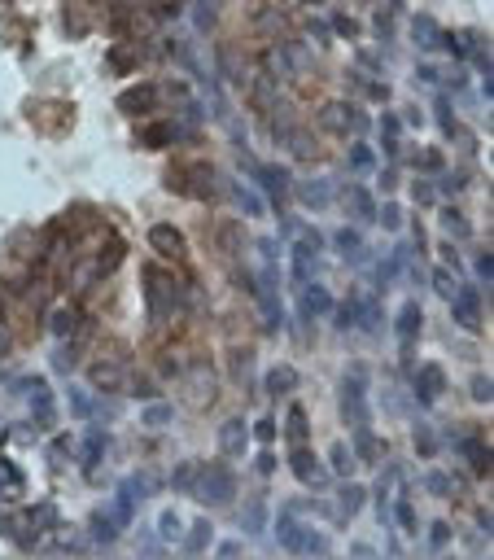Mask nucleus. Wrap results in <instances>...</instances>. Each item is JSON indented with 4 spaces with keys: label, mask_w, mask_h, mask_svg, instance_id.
Returning a JSON list of instances; mask_svg holds the SVG:
<instances>
[{
    "label": "nucleus",
    "mask_w": 494,
    "mask_h": 560,
    "mask_svg": "<svg viewBox=\"0 0 494 560\" xmlns=\"http://www.w3.org/2000/svg\"><path fill=\"white\" fill-rule=\"evenodd\" d=\"M232 491H236V482H232V473L219 469V464H201V473H197V486H192V495L201 499V504H210V508H223V504H232Z\"/></svg>",
    "instance_id": "f257e3e1"
},
{
    "label": "nucleus",
    "mask_w": 494,
    "mask_h": 560,
    "mask_svg": "<svg viewBox=\"0 0 494 560\" xmlns=\"http://www.w3.org/2000/svg\"><path fill=\"white\" fill-rule=\"evenodd\" d=\"M293 385H297V372L289 363H280V368H271V372H267V394H289Z\"/></svg>",
    "instance_id": "f3484780"
},
{
    "label": "nucleus",
    "mask_w": 494,
    "mask_h": 560,
    "mask_svg": "<svg viewBox=\"0 0 494 560\" xmlns=\"http://www.w3.org/2000/svg\"><path fill=\"white\" fill-rule=\"evenodd\" d=\"M473 399L477 403H490V377H477L473 381Z\"/></svg>",
    "instance_id": "a18cd8bd"
},
{
    "label": "nucleus",
    "mask_w": 494,
    "mask_h": 560,
    "mask_svg": "<svg viewBox=\"0 0 494 560\" xmlns=\"http://www.w3.org/2000/svg\"><path fill=\"white\" fill-rule=\"evenodd\" d=\"M149 245L158 249V254H171V258L184 254V236H179V228H171V223H158V228H149Z\"/></svg>",
    "instance_id": "39448f33"
},
{
    "label": "nucleus",
    "mask_w": 494,
    "mask_h": 560,
    "mask_svg": "<svg viewBox=\"0 0 494 560\" xmlns=\"http://www.w3.org/2000/svg\"><path fill=\"white\" fill-rule=\"evenodd\" d=\"M355 447H359V451H363V456H359V460H377V456H381V451H385V447L377 443V438H372V434H368V429H359V438H355Z\"/></svg>",
    "instance_id": "c756f323"
},
{
    "label": "nucleus",
    "mask_w": 494,
    "mask_h": 560,
    "mask_svg": "<svg viewBox=\"0 0 494 560\" xmlns=\"http://www.w3.org/2000/svg\"><path fill=\"white\" fill-rule=\"evenodd\" d=\"M455 320L464 328H477L481 324V306H477V289H455Z\"/></svg>",
    "instance_id": "0eeeda50"
},
{
    "label": "nucleus",
    "mask_w": 494,
    "mask_h": 560,
    "mask_svg": "<svg viewBox=\"0 0 494 560\" xmlns=\"http://www.w3.org/2000/svg\"><path fill=\"white\" fill-rule=\"evenodd\" d=\"M297 197H302L311 210H324V206H328V197H333V184H324V180H306L302 188H297Z\"/></svg>",
    "instance_id": "4468645a"
},
{
    "label": "nucleus",
    "mask_w": 494,
    "mask_h": 560,
    "mask_svg": "<svg viewBox=\"0 0 494 560\" xmlns=\"http://www.w3.org/2000/svg\"><path fill=\"white\" fill-rule=\"evenodd\" d=\"M236 201L245 206V214H254V219H258V214H267V201H262L254 188H245V184H236Z\"/></svg>",
    "instance_id": "b1692460"
},
{
    "label": "nucleus",
    "mask_w": 494,
    "mask_h": 560,
    "mask_svg": "<svg viewBox=\"0 0 494 560\" xmlns=\"http://www.w3.org/2000/svg\"><path fill=\"white\" fill-rule=\"evenodd\" d=\"M175 421V412H171V403H149L144 407V425H153V429H162V425H171Z\"/></svg>",
    "instance_id": "a878e982"
},
{
    "label": "nucleus",
    "mask_w": 494,
    "mask_h": 560,
    "mask_svg": "<svg viewBox=\"0 0 494 560\" xmlns=\"http://www.w3.org/2000/svg\"><path fill=\"white\" fill-rule=\"evenodd\" d=\"M197 22H201V27H210V22H214V9H210V5H197Z\"/></svg>",
    "instance_id": "3c124183"
},
{
    "label": "nucleus",
    "mask_w": 494,
    "mask_h": 560,
    "mask_svg": "<svg viewBox=\"0 0 494 560\" xmlns=\"http://www.w3.org/2000/svg\"><path fill=\"white\" fill-rule=\"evenodd\" d=\"M468 456H473V469H477V473H490V451H486V447L468 443Z\"/></svg>",
    "instance_id": "f704fd0d"
},
{
    "label": "nucleus",
    "mask_w": 494,
    "mask_h": 560,
    "mask_svg": "<svg viewBox=\"0 0 494 560\" xmlns=\"http://www.w3.org/2000/svg\"><path fill=\"white\" fill-rule=\"evenodd\" d=\"M420 166H425V171H442V153H420Z\"/></svg>",
    "instance_id": "09e8293b"
},
{
    "label": "nucleus",
    "mask_w": 494,
    "mask_h": 560,
    "mask_svg": "<svg viewBox=\"0 0 494 560\" xmlns=\"http://www.w3.org/2000/svg\"><path fill=\"white\" fill-rule=\"evenodd\" d=\"M398 530H403V534H416V512H412V499H398Z\"/></svg>",
    "instance_id": "2f4dec72"
},
{
    "label": "nucleus",
    "mask_w": 494,
    "mask_h": 560,
    "mask_svg": "<svg viewBox=\"0 0 494 560\" xmlns=\"http://www.w3.org/2000/svg\"><path fill=\"white\" fill-rule=\"evenodd\" d=\"M333 245H337V254L350 258V263H359V258H363V241H359V232H350V228L337 232V236H333Z\"/></svg>",
    "instance_id": "dca6fc26"
},
{
    "label": "nucleus",
    "mask_w": 494,
    "mask_h": 560,
    "mask_svg": "<svg viewBox=\"0 0 494 560\" xmlns=\"http://www.w3.org/2000/svg\"><path fill=\"white\" fill-rule=\"evenodd\" d=\"M240 526H245V534H262L267 530V504H262V499H249L245 512H240Z\"/></svg>",
    "instance_id": "2eb2a0df"
},
{
    "label": "nucleus",
    "mask_w": 494,
    "mask_h": 560,
    "mask_svg": "<svg viewBox=\"0 0 494 560\" xmlns=\"http://www.w3.org/2000/svg\"><path fill=\"white\" fill-rule=\"evenodd\" d=\"M158 539L162 543H179V539H184V526H179L175 512H162V517H158Z\"/></svg>",
    "instance_id": "5701e85b"
},
{
    "label": "nucleus",
    "mask_w": 494,
    "mask_h": 560,
    "mask_svg": "<svg viewBox=\"0 0 494 560\" xmlns=\"http://www.w3.org/2000/svg\"><path fill=\"white\" fill-rule=\"evenodd\" d=\"M131 62H136V53H131V49H114V53H110V66H114V70H127Z\"/></svg>",
    "instance_id": "58836bf2"
},
{
    "label": "nucleus",
    "mask_w": 494,
    "mask_h": 560,
    "mask_svg": "<svg viewBox=\"0 0 494 560\" xmlns=\"http://www.w3.org/2000/svg\"><path fill=\"white\" fill-rule=\"evenodd\" d=\"M442 223H447V232H468V223H464L455 210H447V214H442Z\"/></svg>",
    "instance_id": "49530a36"
},
{
    "label": "nucleus",
    "mask_w": 494,
    "mask_h": 560,
    "mask_svg": "<svg viewBox=\"0 0 494 560\" xmlns=\"http://www.w3.org/2000/svg\"><path fill=\"white\" fill-rule=\"evenodd\" d=\"M350 162H355V171H372V166H377V158H372L368 145H355L350 149Z\"/></svg>",
    "instance_id": "473e14b6"
},
{
    "label": "nucleus",
    "mask_w": 494,
    "mask_h": 560,
    "mask_svg": "<svg viewBox=\"0 0 494 560\" xmlns=\"http://www.w3.org/2000/svg\"><path fill=\"white\" fill-rule=\"evenodd\" d=\"M359 311H363V320H359V324H363V328H377V311H381V306L372 302V298H363V302H359Z\"/></svg>",
    "instance_id": "4c0bfd02"
},
{
    "label": "nucleus",
    "mask_w": 494,
    "mask_h": 560,
    "mask_svg": "<svg viewBox=\"0 0 494 560\" xmlns=\"http://www.w3.org/2000/svg\"><path fill=\"white\" fill-rule=\"evenodd\" d=\"M280 543L289 547V552H297V556H319V552H328V543H324V534H315L311 526H297L293 517H284L280 521Z\"/></svg>",
    "instance_id": "f03ea898"
},
{
    "label": "nucleus",
    "mask_w": 494,
    "mask_h": 560,
    "mask_svg": "<svg viewBox=\"0 0 494 560\" xmlns=\"http://www.w3.org/2000/svg\"><path fill=\"white\" fill-rule=\"evenodd\" d=\"M70 328H75V311L70 306L66 311H53V333H70Z\"/></svg>",
    "instance_id": "e433bc0d"
},
{
    "label": "nucleus",
    "mask_w": 494,
    "mask_h": 560,
    "mask_svg": "<svg viewBox=\"0 0 494 560\" xmlns=\"http://www.w3.org/2000/svg\"><path fill=\"white\" fill-rule=\"evenodd\" d=\"M363 368H350V381L341 385V403L350 412V425L355 429H368V394H363Z\"/></svg>",
    "instance_id": "7ed1b4c3"
},
{
    "label": "nucleus",
    "mask_w": 494,
    "mask_h": 560,
    "mask_svg": "<svg viewBox=\"0 0 494 560\" xmlns=\"http://www.w3.org/2000/svg\"><path fill=\"white\" fill-rule=\"evenodd\" d=\"M70 403H75V412H79V416H92V399L83 394V390H70Z\"/></svg>",
    "instance_id": "ea45409f"
},
{
    "label": "nucleus",
    "mask_w": 494,
    "mask_h": 560,
    "mask_svg": "<svg viewBox=\"0 0 494 560\" xmlns=\"http://www.w3.org/2000/svg\"><path fill=\"white\" fill-rule=\"evenodd\" d=\"M328 306H333V298H328L324 284H311V289L302 293V311H306V315H324Z\"/></svg>",
    "instance_id": "6ab92c4d"
},
{
    "label": "nucleus",
    "mask_w": 494,
    "mask_h": 560,
    "mask_svg": "<svg viewBox=\"0 0 494 560\" xmlns=\"http://www.w3.org/2000/svg\"><path fill=\"white\" fill-rule=\"evenodd\" d=\"M416 31H420V35H416L420 44H433V22H429V18H416Z\"/></svg>",
    "instance_id": "de8ad7c7"
},
{
    "label": "nucleus",
    "mask_w": 494,
    "mask_h": 560,
    "mask_svg": "<svg viewBox=\"0 0 494 560\" xmlns=\"http://www.w3.org/2000/svg\"><path fill=\"white\" fill-rule=\"evenodd\" d=\"M346 201H350L355 219H377V201H372V193H368V188L350 184V188H346Z\"/></svg>",
    "instance_id": "ddd939ff"
},
{
    "label": "nucleus",
    "mask_w": 494,
    "mask_h": 560,
    "mask_svg": "<svg viewBox=\"0 0 494 560\" xmlns=\"http://www.w3.org/2000/svg\"><path fill=\"white\" fill-rule=\"evenodd\" d=\"M359 504H363V486H355V482H346L341 491H337V508L346 512V517H355Z\"/></svg>",
    "instance_id": "aec40b11"
},
{
    "label": "nucleus",
    "mask_w": 494,
    "mask_h": 560,
    "mask_svg": "<svg viewBox=\"0 0 494 560\" xmlns=\"http://www.w3.org/2000/svg\"><path fill=\"white\" fill-rule=\"evenodd\" d=\"M197 473H201V464H197V460H184V464H179V469L171 473V482L179 486V491H188V495H192V486H197Z\"/></svg>",
    "instance_id": "4be33fe9"
},
{
    "label": "nucleus",
    "mask_w": 494,
    "mask_h": 560,
    "mask_svg": "<svg viewBox=\"0 0 494 560\" xmlns=\"http://www.w3.org/2000/svg\"><path fill=\"white\" fill-rule=\"evenodd\" d=\"M171 136H175V127H171V123H158V127H149V132H144V145H166Z\"/></svg>",
    "instance_id": "72a5a7b5"
},
{
    "label": "nucleus",
    "mask_w": 494,
    "mask_h": 560,
    "mask_svg": "<svg viewBox=\"0 0 494 560\" xmlns=\"http://www.w3.org/2000/svg\"><path fill=\"white\" fill-rule=\"evenodd\" d=\"M319 123H324V127H333V132H346V127H359V123H363V118H355V110H350V105L333 101V105H324Z\"/></svg>",
    "instance_id": "9d476101"
},
{
    "label": "nucleus",
    "mask_w": 494,
    "mask_h": 560,
    "mask_svg": "<svg viewBox=\"0 0 494 560\" xmlns=\"http://www.w3.org/2000/svg\"><path fill=\"white\" fill-rule=\"evenodd\" d=\"M153 101H158V88H153V83H140V88L123 92V101H118V105H123L127 114H149Z\"/></svg>",
    "instance_id": "6e6552de"
},
{
    "label": "nucleus",
    "mask_w": 494,
    "mask_h": 560,
    "mask_svg": "<svg viewBox=\"0 0 494 560\" xmlns=\"http://www.w3.org/2000/svg\"><path fill=\"white\" fill-rule=\"evenodd\" d=\"M258 180H262V188H267V193H276V197H280L284 188H289V171H280V166H262V171H258Z\"/></svg>",
    "instance_id": "412c9836"
},
{
    "label": "nucleus",
    "mask_w": 494,
    "mask_h": 560,
    "mask_svg": "<svg viewBox=\"0 0 494 560\" xmlns=\"http://www.w3.org/2000/svg\"><path fill=\"white\" fill-rule=\"evenodd\" d=\"M420 333V302H407L403 311H398V337L412 346V337Z\"/></svg>",
    "instance_id": "a211bd4d"
},
{
    "label": "nucleus",
    "mask_w": 494,
    "mask_h": 560,
    "mask_svg": "<svg viewBox=\"0 0 494 560\" xmlns=\"http://www.w3.org/2000/svg\"><path fill=\"white\" fill-rule=\"evenodd\" d=\"M289 443H293V447H302L306 443V412L302 407H293V412H289Z\"/></svg>",
    "instance_id": "393cba45"
},
{
    "label": "nucleus",
    "mask_w": 494,
    "mask_h": 560,
    "mask_svg": "<svg viewBox=\"0 0 494 560\" xmlns=\"http://www.w3.org/2000/svg\"><path fill=\"white\" fill-rule=\"evenodd\" d=\"M166 289H171V280H166L158 267L144 271V298H149V315H153V320H166V315H171V298H166Z\"/></svg>",
    "instance_id": "20e7f679"
},
{
    "label": "nucleus",
    "mask_w": 494,
    "mask_h": 560,
    "mask_svg": "<svg viewBox=\"0 0 494 560\" xmlns=\"http://www.w3.org/2000/svg\"><path fill=\"white\" fill-rule=\"evenodd\" d=\"M350 464H355V451H350V447H337V451H333V469H337V473H350Z\"/></svg>",
    "instance_id": "c9c22d12"
},
{
    "label": "nucleus",
    "mask_w": 494,
    "mask_h": 560,
    "mask_svg": "<svg viewBox=\"0 0 494 560\" xmlns=\"http://www.w3.org/2000/svg\"><path fill=\"white\" fill-rule=\"evenodd\" d=\"M433 280H438V293H442V298H451V293H455V276H451V271H438Z\"/></svg>",
    "instance_id": "c03bdc74"
},
{
    "label": "nucleus",
    "mask_w": 494,
    "mask_h": 560,
    "mask_svg": "<svg viewBox=\"0 0 494 560\" xmlns=\"http://www.w3.org/2000/svg\"><path fill=\"white\" fill-rule=\"evenodd\" d=\"M254 434H258V443H271V438H276V425H271V421H258Z\"/></svg>",
    "instance_id": "8fccbe9b"
},
{
    "label": "nucleus",
    "mask_w": 494,
    "mask_h": 560,
    "mask_svg": "<svg viewBox=\"0 0 494 560\" xmlns=\"http://www.w3.org/2000/svg\"><path fill=\"white\" fill-rule=\"evenodd\" d=\"M245 443H249V434H245V425H240V416H236V421H223V429H219L223 456H240V451H245Z\"/></svg>",
    "instance_id": "1a4fd4ad"
},
{
    "label": "nucleus",
    "mask_w": 494,
    "mask_h": 560,
    "mask_svg": "<svg viewBox=\"0 0 494 560\" xmlns=\"http://www.w3.org/2000/svg\"><path fill=\"white\" fill-rule=\"evenodd\" d=\"M31 517L40 521V526H53V521H57V508H53V504H40V508L31 512Z\"/></svg>",
    "instance_id": "79ce46f5"
},
{
    "label": "nucleus",
    "mask_w": 494,
    "mask_h": 560,
    "mask_svg": "<svg viewBox=\"0 0 494 560\" xmlns=\"http://www.w3.org/2000/svg\"><path fill=\"white\" fill-rule=\"evenodd\" d=\"M101 451H105V434H101V429H92V434L83 438V464L92 469V464L101 460Z\"/></svg>",
    "instance_id": "cd10ccee"
},
{
    "label": "nucleus",
    "mask_w": 494,
    "mask_h": 560,
    "mask_svg": "<svg viewBox=\"0 0 494 560\" xmlns=\"http://www.w3.org/2000/svg\"><path fill=\"white\" fill-rule=\"evenodd\" d=\"M210 539H214V526H210L206 517H201V521H192V530H188L179 543H184V552L197 556V552H206V547H210Z\"/></svg>",
    "instance_id": "f8f14e48"
},
{
    "label": "nucleus",
    "mask_w": 494,
    "mask_h": 560,
    "mask_svg": "<svg viewBox=\"0 0 494 560\" xmlns=\"http://www.w3.org/2000/svg\"><path fill=\"white\" fill-rule=\"evenodd\" d=\"M5 355H9V328L0 324V359H5Z\"/></svg>",
    "instance_id": "603ef678"
},
{
    "label": "nucleus",
    "mask_w": 494,
    "mask_h": 560,
    "mask_svg": "<svg viewBox=\"0 0 494 560\" xmlns=\"http://www.w3.org/2000/svg\"><path fill=\"white\" fill-rule=\"evenodd\" d=\"M425 486H429L433 495H451V491H455V478H451V473H429Z\"/></svg>",
    "instance_id": "7c9ffc66"
},
{
    "label": "nucleus",
    "mask_w": 494,
    "mask_h": 560,
    "mask_svg": "<svg viewBox=\"0 0 494 560\" xmlns=\"http://www.w3.org/2000/svg\"><path fill=\"white\" fill-rule=\"evenodd\" d=\"M447 539H451V526H442V521H438V526L429 530V543L433 547H447Z\"/></svg>",
    "instance_id": "37998d69"
},
{
    "label": "nucleus",
    "mask_w": 494,
    "mask_h": 560,
    "mask_svg": "<svg viewBox=\"0 0 494 560\" xmlns=\"http://www.w3.org/2000/svg\"><path fill=\"white\" fill-rule=\"evenodd\" d=\"M118 530H123V526H114L105 512H96V521H92V539H96V543H114Z\"/></svg>",
    "instance_id": "bb28decb"
},
{
    "label": "nucleus",
    "mask_w": 494,
    "mask_h": 560,
    "mask_svg": "<svg viewBox=\"0 0 494 560\" xmlns=\"http://www.w3.org/2000/svg\"><path fill=\"white\" fill-rule=\"evenodd\" d=\"M416 385H420V399L433 403V399L442 394V385H447V377H442L438 363H425V368H420V377H416Z\"/></svg>",
    "instance_id": "9b49d317"
},
{
    "label": "nucleus",
    "mask_w": 494,
    "mask_h": 560,
    "mask_svg": "<svg viewBox=\"0 0 494 560\" xmlns=\"http://www.w3.org/2000/svg\"><path fill=\"white\" fill-rule=\"evenodd\" d=\"M92 385H96V390H123V385H127L123 363H114V359L92 363Z\"/></svg>",
    "instance_id": "423d86ee"
},
{
    "label": "nucleus",
    "mask_w": 494,
    "mask_h": 560,
    "mask_svg": "<svg viewBox=\"0 0 494 560\" xmlns=\"http://www.w3.org/2000/svg\"><path fill=\"white\" fill-rule=\"evenodd\" d=\"M381 223H385V228H403V214H398V206H381Z\"/></svg>",
    "instance_id": "a19ab883"
},
{
    "label": "nucleus",
    "mask_w": 494,
    "mask_h": 560,
    "mask_svg": "<svg viewBox=\"0 0 494 560\" xmlns=\"http://www.w3.org/2000/svg\"><path fill=\"white\" fill-rule=\"evenodd\" d=\"M293 473H297L302 482L315 478V460H311V451H306V447H293Z\"/></svg>",
    "instance_id": "c85d7f7f"
}]
</instances>
